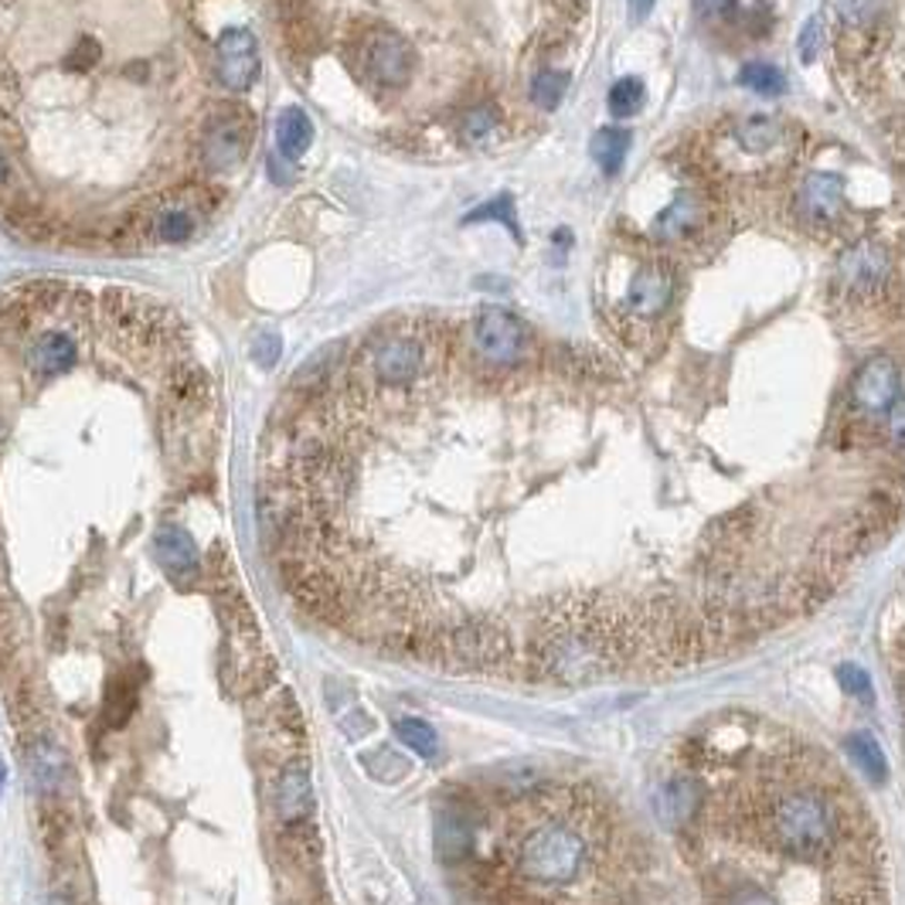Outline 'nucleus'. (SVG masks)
Here are the masks:
<instances>
[{
    "label": "nucleus",
    "mask_w": 905,
    "mask_h": 905,
    "mask_svg": "<svg viewBox=\"0 0 905 905\" xmlns=\"http://www.w3.org/2000/svg\"><path fill=\"white\" fill-rule=\"evenodd\" d=\"M603 796L585 786L542 790L524 801L507 841V905H582L579 888L606 895V862L620 855Z\"/></svg>",
    "instance_id": "1"
},
{
    "label": "nucleus",
    "mask_w": 905,
    "mask_h": 905,
    "mask_svg": "<svg viewBox=\"0 0 905 905\" xmlns=\"http://www.w3.org/2000/svg\"><path fill=\"white\" fill-rule=\"evenodd\" d=\"M351 69L379 89H402L419 69L415 48L405 41L402 31L389 24H364L348 41Z\"/></svg>",
    "instance_id": "2"
},
{
    "label": "nucleus",
    "mask_w": 905,
    "mask_h": 905,
    "mask_svg": "<svg viewBox=\"0 0 905 905\" xmlns=\"http://www.w3.org/2000/svg\"><path fill=\"white\" fill-rule=\"evenodd\" d=\"M415 651L422 657L440 661V664L450 661L456 667H484V671H497L514 657L511 636L487 620H470L453 630L422 633Z\"/></svg>",
    "instance_id": "3"
},
{
    "label": "nucleus",
    "mask_w": 905,
    "mask_h": 905,
    "mask_svg": "<svg viewBox=\"0 0 905 905\" xmlns=\"http://www.w3.org/2000/svg\"><path fill=\"white\" fill-rule=\"evenodd\" d=\"M255 143V117L239 102H215V110H208L198 147L201 161L211 171H232L245 161V153Z\"/></svg>",
    "instance_id": "4"
},
{
    "label": "nucleus",
    "mask_w": 905,
    "mask_h": 905,
    "mask_svg": "<svg viewBox=\"0 0 905 905\" xmlns=\"http://www.w3.org/2000/svg\"><path fill=\"white\" fill-rule=\"evenodd\" d=\"M527 331L504 306H484L473 321V351L494 368H514L527 358Z\"/></svg>",
    "instance_id": "5"
},
{
    "label": "nucleus",
    "mask_w": 905,
    "mask_h": 905,
    "mask_svg": "<svg viewBox=\"0 0 905 905\" xmlns=\"http://www.w3.org/2000/svg\"><path fill=\"white\" fill-rule=\"evenodd\" d=\"M892 259L878 242H858L837 259V283L851 300H875L885 293Z\"/></svg>",
    "instance_id": "6"
},
{
    "label": "nucleus",
    "mask_w": 905,
    "mask_h": 905,
    "mask_svg": "<svg viewBox=\"0 0 905 905\" xmlns=\"http://www.w3.org/2000/svg\"><path fill=\"white\" fill-rule=\"evenodd\" d=\"M364 358L371 364V375H375L382 385H392V389L412 385L422 375V364H425L422 344L412 334H402V331L382 334L375 344L364 351Z\"/></svg>",
    "instance_id": "7"
},
{
    "label": "nucleus",
    "mask_w": 905,
    "mask_h": 905,
    "mask_svg": "<svg viewBox=\"0 0 905 905\" xmlns=\"http://www.w3.org/2000/svg\"><path fill=\"white\" fill-rule=\"evenodd\" d=\"M898 385H902V375H898V364L888 358V354H872L858 371H855V382H851V402L862 415H888V409L898 402Z\"/></svg>",
    "instance_id": "8"
},
{
    "label": "nucleus",
    "mask_w": 905,
    "mask_h": 905,
    "mask_svg": "<svg viewBox=\"0 0 905 905\" xmlns=\"http://www.w3.org/2000/svg\"><path fill=\"white\" fill-rule=\"evenodd\" d=\"M215 72L225 89L242 92L259 79V41L249 28H225L215 41Z\"/></svg>",
    "instance_id": "9"
},
{
    "label": "nucleus",
    "mask_w": 905,
    "mask_h": 905,
    "mask_svg": "<svg viewBox=\"0 0 905 905\" xmlns=\"http://www.w3.org/2000/svg\"><path fill=\"white\" fill-rule=\"evenodd\" d=\"M796 215L814 229H831L844 215V181L827 171H811L796 191Z\"/></svg>",
    "instance_id": "10"
},
{
    "label": "nucleus",
    "mask_w": 905,
    "mask_h": 905,
    "mask_svg": "<svg viewBox=\"0 0 905 905\" xmlns=\"http://www.w3.org/2000/svg\"><path fill=\"white\" fill-rule=\"evenodd\" d=\"M24 361L31 368V375L38 379H59L66 371L76 368L79 361V344L69 331L62 328H48V331H38L28 348H24Z\"/></svg>",
    "instance_id": "11"
},
{
    "label": "nucleus",
    "mask_w": 905,
    "mask_h": 905,
    "mask_svg": "<svg viewBox=\"0 0 905 905\" xmlns=\"http://www.w3.org/2000/svg\"><path fill=\"white\" fill-rule=\"evenodd\" d=\"M674 296V280L661 265H641L633 273L630 286H626V306L633 316H644V321H654L671 306Z\"/></svg>",
    "instance_id": "12"
},
{
    "label": "nucleus",
    "mask_w": 905,
    "mask_h": 905,
    "mask_svg": "<svg viewBox=\"0 0 905 905\" xmlns=\"http://www.w3.org/2000/svg\"><path fill=\"white\" fill-rule=\"evenodd\" d=\"M153 549H157V559H161V565L168 569L171 579H178V582L198 579V569H201L198 545L181 524H161V527H157Z\"/></svg>",
    "instance_id": "13"
},
{
    "label": "nucleus",
    "mask_w": 905,
    "mask_h": 905,
    "mask_svg": "<svg viewBox=\"0 0 905 905\" xmlns=\"http://www.w3.org/2000/svg\"><path fill=\"white\" fill-rule=\"evenodd\" d=\"M702 222H705V204H702V198H698L695 191H681V194L661 211V215L654 219L651 232H654L661 242L677 245V242H687L691 235H695V232L702 229Z\"/></svg>",
    "instance_id": "14"
},
{
    "label": "nucleus",
    "mask_w": 905,
    "mask_h": 905,
    "mask_svg": "<svg viewBox=\"0 0 905 905\" xmlns=\"http://www.w3.org/2000/svg\"><path fill=\"white\" fill-rule=\"evenodd\" d=\"M313 811V783H310V766L306 760H296L283 770L276 783V814L286 824L303 821Z\"/></svg>",
    "instance_id": "15"
},
{
    "label": "nucleus",
    "mask_w": 905,
    "mask_h": 905,
    "mask_svg": "<svg viewBox=\"0 0 905 905\" xmlns=\"http://www.w3.org/2000/svg\"><path fill=\"white\" fill-rule=\"evenodd\" d=\"M313 143V123L310 117L300 110V105H290V110H283L280 123H276V147L280 153L286 157V161H300V157L310 150Z\"/></svg>",
    "instance_id": "16"
},
{
    "label": "nucleus",
    "mask_w": 905,
    "mask_h": 905,
    "mask_svg": "<svg viewBox=\"0 0 905 905\" xmlns=\"http://www.w3.org/2000/svg\"><path fill=\"white\" fill-rule=\"evenodd\" d=\"M783 137H786V130H783V123L773 120V117H745V120L735 127V143H738L745 153H756V157L776 150Z\"/></svg>",
    "instance_id": "17"
},
{
    "label": "nucleus",
    "mask_w": 905,
    "mask_h": 905,
    "mask_svg": "<svg viewBox=\"0 0 905 905\" xmlns=\"http://www.w3.org/2000/svg\"><path fill=\"white\" fill-rule=\"evenodd\" d=\"M630 143H633L630 130H623V127H603L593 137V143H590V153H593V161L600 164L603 174H616L623 168V161H626Z\"/></svg>",
    "instance_id": "18"
},
{
    "label": "nucleus",
    "mask_w": 905,
    "mask_h": 905,
    "mask_svg": "<svg viewBox=\"0 0 905 905\" xmlns=\"http://www.w3.org/2000/svg\"><path fill=\"white\" fill-rule=\"evenodd\" d=\"M473 844V831H470V821L456 811L443 814L440 824H436V847H440V858L443 862H460L466 858V851Z\"/></svg>",
    "instance_id": "19"
},
{
    "label": "nucleus",
    "mask_w": 905,
    "mask_h": 905,
    "mask_svg": "<svg viewBox=\"0 0 905 905\" xmlns=\"http://www.w3.org/2000/svg\"><path fill=\"white\" fill-rule=\"evenodd\" d=\"M847 753H851V763H855L872 783H885L888 776V760L882 753V745L868 735V732H858L847 738Z\"/></svg>",
    "instance_id": "20"
},
{
    "label": "nucleus",
    "mask_w": 905,
    "mask_h": 905,
    "mask_svg": "<svg viewBox=\"0 0 905 905\" xmlns=\"http://www.w3.org/2000/svg\"><path fill=\"white\" fill-rule=\"evenodd\" d=\"M194 211L191 208H161L153 215V239L168 242V245H181L194 235Z\"/></svg>",
    "instance_id": "21"
},
{
    "label": "nucleus",
    "mask_w": 905,
    "mask_h": 905,
    "mask_svg": "<svg viewBox=\"0 0 905 905\" xmlns=\"http://www.w3.org/2000/svg\"><path fill=\"white\" fill-rule=\"evenodd\" d=\"M28 763H31V770H34L38 786L48 790V793L56 790L59 780L66 776V760H62V753H59L51 742H38L34 750H31V756H28Z\"/></svg>",
    "instance_id": "22"
},
{
    "label": "nucleus",
    "mask_w": 905,
    "mask_h": 905,
    "mask_svg": "<svg viewBox=\"0 0 905 905\" xmlns=\"http://www.w3.org/2000/svg\"><path fill=\"white\" fill-rule=\"evenodd\" d=\"M395 735H399V742H405L409 750L415 756H422V760H433L440 753V738H436L433 725L422 722V718H399L395 722Z\"/></svg>",
    "instance_id": "23"
},
{
    "label": "nucleus",
    "mask_w": 905,
    "mask_h": 905,
    "mask_svg": "<svg viewBox=\"0 0 905 905\" xmlns=\"http://www.w3.org/2000/svg\"><path fill=\"white\" fill-rule=\"evenodd\" d=\"M569 92V76L565 72H539L535 79H531V102L542 105V110H559L562 99Z\"/></svg>",
    "instance_id": "24"
},
{
    "label": "nucleus",
    "mask_w": 905,
    "mask_h": 905,
    "mask_svg": "<svg viewBox=\"0 0 905 905\" xmlns=\"http://www.w3.org/2000/svg\"><path fill=\"white\" fill-rule=\"evenodd\" d=\"M738 82L745 89H753L760 95H780L786 89V79L776 66H766V62H750V66H742L738 72Z\"/></svg>",
    "instance_id": "25"
},
{
    "label": "nucleus",
    "mask_w": 905,
    "mask_h": 905,
    "mask_svg": "<svg viewBox=\"0 0 905 905\" xmlns=\"http://www.w3.org/2000/svg\"><path fill=\"white\" fill-rule=\"evenodd\" d=\"M644 99H647L644 82H641V79H633V76H626V79L613 82V89H610V110H613V117L623 120V117H633L636 110H641Z\"/></svg>",
    "instance_id": "26"
},
{
    "label": "nucleus",
    "mask_w": 905,
    "mask_h": 905,
    "mask_svg": "<svg viewBox=\"0 0 905 905\" xmlns=\"http://www.w3.org/2000/svg\"><path fill=\"white\" fill-rule=\"evenodd\" d=\"M460 133H463V140H470V143H484L487 137L497 133V110H494V105H487V102L470 105V110L463 113Z\"/></svg>",
    "instance_id": "27"
},
{
    "label": "nucleus",
    "mask_w": 905,
    "mask_h": 905,
    "mask_svg": "<svg viewBox=\"0 0 905 905\" xmlns=\"http://www.w3.org/2000/svg\"><path fill=\"white\" fill-rule=\"evenodd\" d=\"M99 62H102V44L86 31V34H79L76 48L62 59V69H66V72H76V76H89Z\"/></svg>",
    "instance_id": "28"
},
{
    "label": "nucleus",
    "mask_w": 905,
    "mask_h": 905,
    "mask_svg": "<svg viewBox=\"0 0 905 905\" xmlns=\"http://www.w3.org/2000/svg\"><path fill=\"white\" fill-rule=\"evenodd\" d=\"M878 11H882V0H837V14L844 24H855V28H868L878 21Z\"/></svg>",
    "instance_id": "29"
},
{
    "label": "nucleus",
    "mask_w": 905,
    "mask_h": 905,
    "mask_svg": "<svg viewBox=\"0 0 905 905\" xmlns=\"http://www.w3.org/2000/svg\"><path fill=\"white\" fill-rule=\"evenodd\" d=\"M466 222H504L514 235H517V222H514V201L511 194H501L494 201H487L484 208H476Z\"/></svg>",
    "instance_id": "30"
},
{
    "label": "nucleus",
    "mask_w": 905,
    "mask_h": 905,
    "mask_svg": "<svg viewBox=\"0 0 905 905\" xmlns=\"http://www.w3.org/2000/svg\"><path fill=\"white\" fill-rule=\"evenodd\" d=\"M837 681L847 695H855L862 702H872V677L858 667V664H841L837 667Z\"/></svg>",
    "instance_id": "31"
},
{
    "label": "nucleus",
    "mask_w": 905,
    "mask_h": 905,
    "mask_svg": "<svg viewBox=\"0 0 905 905\" xmlns=\"http://www.w3.org/2000/svg\"><path fill=\"white\" fill-rule=\"evenodd\" d=\"M280 351H283V341L276 331H262L255 341H252V358L262 371H270L276 361H280Z\"/></svg>",
    "instance_id": "32"
},
{
    "label": "nucleus",
    "mask_w": 905,
    "mask_h": 905,
    "mask_svg": "<svg viewBox=\"0 0 905 905\" xmlns=\"http://www.w3.org/2000/svg\"><path fill=\"white\" fill-rule=\"evenodd\" d=\"M796 48H801V59L804 62H814L817 59V51L824 48V24L817 18H811L801 31V38H796Z\"/></svg>",
    "instance_id": "33"
},
{
    "label": "nucleus",
    "mask_w": 905,
    "mask_h": 905,
    "mask_svg": "<svg viewBox=\"0 0 905 905\" xmlns=\"http://www.w3.org/2000/svg\"><path fill=\"white\" fill-rule=\"evenodd\" d=\"M695 11L712 24H722L738 14V0H695Z\"/></svg>",
    "instance_id": "34"
},
{
    "label": "nucleus",
    "mask_w": 905,
    "mask_h": 905,
    "mask_svg": "<svg viewBox=\"0 0 905 905\" xmlns=\"http://www.w3.org/2000/svg\"><path fill=\"white\" fill-rule=\"evenodd\" d=\"M888 440L895 446H905V399H898L892 409H888Z\"/></svg>",
    "instance_id": "35"
},
{
    "label": "nucleus",
    "mask_w": 905,
    "mask_h": 905,
    "mask_svg": "<svg viewBox=\"0 0 905 905\" xmlns=\"http://www.w3.org/2000/svg\"><path fill=\"white\" fill-rule=\"evenodd\" d=\"M286 164H293V161H286L283 153H280V157H270V178H273L276 184H290L293 171H290Z\"/></svg>",
    "instance_id": "36"
},
{
    "label": "nucleus",
    "mask_w": 905,
    "mask_h": 905,
    "mask_svg": "<svg viewBox=\"0 0 905 905\" xmlns=\"http://www.w3.org/2000/svg\"><path fill=\"white\" fill-rule=\"evenodd\" d=\"M651 11H654V0H630V18L633 21H647Z\"/></svg>",
    "instance_id": "37"
},
{
    "label": "nucleus",
    "mask_w": 905,
    "mask_h": 905,
    "mask_svg": "<svg viewBox=\"0 0 905 905\" xmlns=\"http://www.w3.org/2000/svg\"><path fill=\"white\" fill-rule=\"evenodd\" d=\"M11 184V161L4 157V150H0V191H4Z\"/></svg>",
    "instance_id": "38"
},
{
    "label": "nucleus",
    "mask_w": 905,
    "mask_h": 905,
    "mask_svg": "<svg viewBox=\"0 0 905 905\" xmlns=\"http://www.w3.org/2000/svg\"><path fill=\"white\" fill-rule=\"evenodd\" d=\"M4 780H8V770H4V766H0V790H4Z\"/></svg>",
    "instance_id": "39"
},
{
    "label": "nucleus",
    "mask_w": 905,
    "mask_h": 905,
    "mask_svg": "<svg viewBox=\"0 0 905 905\" xmlns=\"http://www.w3.org/2000/svg\"><path fill=\"white\" fill-rule=\"evenodd\" d=\"M48 905H69V902H66V898H51Z\"/></svg>",
    "instance_id": "40"
},
{
    "label": "nucleus",
    "mask_w": 905,
    "mask_h": 905,
    "mask_svg": "<svg viewBox=\"0 0 905 905\" xmlns=\"http://www.w3.org/2000/svg\"><path fill=\"white\" fill-rule=\"evenodd\" d=\"M0 436H4V422H0Z\"/></svg>",
    "instance_id": "41"
}]
</instances>
